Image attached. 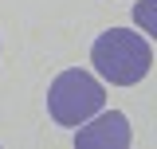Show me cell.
Returning <instances> with one entry per match:
<instances>
[{"instance_id":"cell-1","label":"cell","mask_w":157,"mask_h":149,"mask_svg":"<svg viewBox=\"0 0 157 149\" xmlns=\"http://www.w3.org/2000/svg\"><path fill=\"white\" fill-rule=\"evenodd\" d=\"M90 63H94V71L106 78V82H114V86H134L141 82L145 74H149V63H153V51H149V43L130 32V28H110V32H102L94 39V47H90Z\"/></svg>"},{"instance_id":"cell-3","label":"cell","mask_w":157,"mask_h":149,"mask_svg":"<svg viewBox=\"0 0 157 149\" xmlns=\"http://www.w3.org/2000/svg\"><path fill=\"white\" fill-rule=\"evenodd\" d=\"M75 145L82 149H126L130 145V122H126V114H102V118H86L75 133Z\"/></svg>"},{"instance_id":"cell-2","label":"cell","mask_w":157,"mask_h":149,"mask_svg":"<svg viewBox=\"0 0 157 149\" xmlns=\"http://www.w3.org/2000/svg\"><path fill=\"white\" fill-rule=\"evenodd\" d=\"M102 106H106V90L98 86L94 74L78 71V67L55 74V82L47 86V110H51V118H55L59 126H75L78 130Z\"/></svg>"},{"instance_id":"cell-4","label":"cell","mask_w":157,"mask_h":149,"mask_svg":"<svg viewBox=\"0 0 157 149\" xmlns=\"http://www.w3.org/2000/svg\"><path fill=\"white\" fill-rule=\"evenodd\" d=\"M134 24H141V32L157 39V0H137V8H134Z\"/></svg>"}]
</instances>
